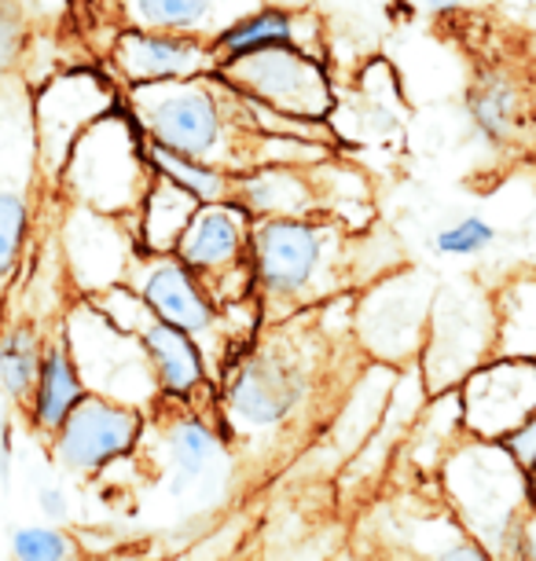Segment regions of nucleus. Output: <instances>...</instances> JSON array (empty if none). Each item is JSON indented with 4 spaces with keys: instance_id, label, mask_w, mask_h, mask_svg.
Returning <instances> with one entry per match:
<instances>
[{
    "instance_id": "17",
    "label": "nucleus",
    "mask_w": 536,
    "mask_h": 561,
    "mask_svg": "<svg viewBox=\"0 0 536 561\" xmlns=\"http://www.w3.org/2000/svg\"><path fill=\"white\" fill-rule=\"evenodd\" d=\"M243 198L250 209H261V214L272 217H298L309 209V187H305V180L294 173H280V169L247 176Z\"/></svg>"
},
{
    "instance_id": "3",
    "label": "nucleus",
    "mask_w": 536,
    "mask_h": 561,
    "mask_svg": "<svg viewBox=\"0 0 536 561\" xmlns=\"http://www.w3.org/2000/svg\"><path fill=\"white\" fill-rule=\"evenodd\" d=\"M133 100L155 144L198 158V162H217L220 140H225V118H220L217 100L206 89L147 81L136 89Z\"/></svg>"
},
{
    "instance_id": "11",
    "label": "nucleus",
    "mask_w": 536,
    "mask_h": 561,
    "mask_svg": "<svg viewBox=\"0 0 536 561\" xmlns=\"http://www.w3.org/2000/svg\"><path fill=\"white\" fill-rule=\"evenodd\" d=\"M144 301L159 320L181 327L187 334H206L214 327V309L203 298L198 283L192 279V268L181 264H159L144 283Z\"/></svg>"
},
{
    "instance_id": "23",
    "label": "nucleus",
    "mask_w": 536,
    "mask_h": 561,
    "mask_svg": "<svg viewBox=\"0 0 536 561\" xmlns=\"http://www.w3.org/2000/svg\"><path fill=\"white\" fill-rule=\"evenodd\" d=\"M12 554L26 561H56L73 558V543L56 528H19L12 536Z\"/></svg>"
},
{
    "instance_id": "4",
    "label": "nucleus",
    "mask_w": 536,
    "mask_h": 561,
    "mask_svg": "<svg viewBox=\"0 0 536 561\" xmlns=\"http://www.w3.org/2000/svg\"><path fill=\"white\" fill-rule=\"evenodd\" d=\"M323 268V231L298 217H276L254 231V275L272 298H298Z\"/></svg>"
},
{
    "instance_id": "22",
    "label": "nucleus",
    "mask_w": 536,
    "mask_h": 561,
    "mask_svg": "<svg viewBox=\"0 0 536 561\" xmlns=\"http://www.w3.org/2000/svg\"><path fill=\"white\" fill-rule=\"evenodd\" d=\"M497 242V228L481 217H464L459 225H452L445 231H437L434 250L437 253H452V257H470V253H481Z\"/></svg>"
},
{
    "instance_id": "12",
    "label": "nucleus",
    "mask_w": 536,
    "mask_h": 561,
    "mask_svg": "<svg viewBox=\"0 0 536 561\" xmlns=\"http://www.w3.org/2000/svg\"><path fill=\"white\" fill-rule=\"evenodd\" d=\"M239 250H243V214L217 203L198 209L195 220L184 231L181 247H176L187 268H206V272L228 268L239 257Z\"/></svg>"
},
{
    "instance_id": "9",
    "label": "nucleus",
    "mask_w": 536,
    "mask_h": 561,
    "mask_svg": "<svg viewBox=\"0 0 536 561\" xmlns=\"http://www.w3.org/2000/svg\"><path fill=\"white\" fill-rule=\"evenodd\" d=\"M122 73L133 84L147 81H173V78H192L209 62V51L187 34H155V30L136 26L129 34L118 37L114 48Z\"/></svg>"
},
{
    "instance_id": "2",
    "label": "nucleus",
    "mask_w": 536,
    "mask_h": 561,
    "mask_svg": "<svg viewBox=\"0 0 536 561\" xmlns=\"http://www.w3.org/2000/svg\"><path fill=\"white\" fill-rule=\"evenodd\" d=\"M228 73L254 103H269L290 118H323L331 107V92L323 67L312 56L287 45H269L250 56L228 62Z\"/></svg>"
},
{
    "instance_id": "1",
    "label": "nucleus",
    "mask_w": 536,
    "mask_h": 561,
    "mask_svg": "<svg viewBox=\"0 0 536 561\" xmlns=\"http://www.w3.org/2000/svg\"><path fill=\"white\" fill-rule=\"evenodd\" d=\"M67 173L73 192L89 206L122 209L125 203H136V195L144 187V165L125 118L92 122L73 144Z\"/></svg>"
},
{
    "instance_id": "7",
    "label": "nucleus",
    "mask_w": 536,
    "mask_h": 561,
    "mask_svg": "<svg viewBox=\"0 0 536 561\" xmlns=\"http://www.w3.org/2000/svg\"><path fill=\"white\" fill-rule=\"evenodd\" d=\"M536 411V364L525 356L478 370L467 382V422L478 437H508Z\"/></svg>"
},
{
    "instance_id": "21",
    "label": "nucleus",
    "mask_w": 536,
    "mask_h": 561,
    "mask_svg": "<svg viewBox=\"0 0 536 561\" xmlns=\"http://www.w3.org/2000/svg\"><path fill=\"white\" fill-rule=\"evenodd\" d=\"M470 111H475L478 129L489 133L492 140H500V136H508L514 122V89L500 78L478 84L475 100H470Z\"/></svg>"
},
{
    "instance_id": "20",
    "label": "nucleus",
    "mask_w": 536,
    "mask_h": 561,
    "mask_svg": "<svg viewBox=\"0 0 536 561\" xmlns=\"http://www.w3.org/2000/svg\"><path fill=\"white\" fill-rule=\"evenodd\" d=\"M0 375H4V389L15 400L30 393V386H37L41 364H37V334L30 327H15L8 334L4 348H0Z\"/></svg>"
},
{
    "instance_id": "15",
    "label": "nucleus",
    "mask_w": 536,
    "mask_h": 561,
    "mask_svg": "<svg viewBox=\"0 0 536 561\" xmlns=\"http://www.w3.org/2000/svg\"><path fill=\"white\" fill-rule=\"evenodd\" d=\"M81 375L73 367L67 348H48V356L41 359V378H37V397H34V419L41 430H59L73 408L81 404Z\"/></svg>"
},
{
    "instance_id": "29",
    "label": "nucleus",
    "mask_w": 536,
    "mask_h": 561,
    "mask_svg": "<svg viewBox=\"0 0 536 561\" xmlns=\"http://www.w3.org/2000/svg\"><path fill=\"white\" fill-rule=\"evenodd\" d=\"M533 484H536V470H533Z\"/></svg>"
},
{
    "instance_id": "13",
    "label": "nucleus",
    "mask_w": 536,
    "mask_h": 561,
    "mask_svg": "<svg viewBox=\"0 0 536 561\" xmlns=\"http://www.w3.org/2000/svg\"><path fill=\"white\" fill-rule=\"evenodd\" d=\"M144 348L147 359H151V370L159 378V386L173 397H187L192 389L203 382V359H198V348L192 345L187 331L173 323H151L144 327Z\"/></svg>"
},
{
    "instance_id": "6",
    "label": "nucleus",
    "mask_w": 536,
    "mask_h": 561,
    "mask_svg": "<svg viewBox=\"0 0 536 561\" xmlns=\"http://www.w3.org/2000/svg\"><path fill=\"white\" fill-rule=\"evenodd\" d=\"M56 433L59 462L73 473H92L114 455L133 448L136 433H140V415L114 400L85 397Z\"/></svg>"
},
{
    "instance_id": "16",
    "label": "nucleus",
    "mask_w": 536,
    "mask_h": 561,
    "mask_svg": "<svg viewBox=\"0 0 536 561\" xmlns=\"http://www.w3.org/2000/svg\"><path fill=\"white\" fill-rule=\"evenodd\" d=\"M290 41H294V15L276 12V8H258V12L243 15L236 26H228L217 37V59L228 67V62L243 59L258 48L290 45Z\"/></svg>"
},
{
    "instance_id": "14",
    "label": "nucleus",
    "mask_w": 536,
    "mask_h": 561,
    "mask_svg": "<svg viewBox=\"0 0 536 561\" xmlns=\"http://www.w3.org/2000/svg\"><path fill=\"white\" fill-rule=\"evenodd\" d=\"M198 198L195 192H187L184 184H176L173 176L159 173L151 187L144 195V239L151 250H176L184 239L187 225L195 220L198 214Z\"/></svg>"
},
{
    "instance_id": "26",
    "label": "nucleus",
    "mask_w": 536,
    "mask_h": 561,
    "mask_svg": "<svg viewBox=\"0 0 536 561\" xmlns=\"http://www.w3.org/2000/svg\"><path fill=\"white\" fill-rule=\"evenodd\" d=\"M41 506H45V514L48 517H67V500H62V492L59 489H45L41 492Z\"/></svg>"
},
{
    "instance_id": "27",
    "label": "nucleus",
    "mask_w": 536,
    "mask_h": 561,
    "mask_svg": "<svg viewBox=\"0 0 536 561\" xmlns=\"http://www.w3.org/2000/svg\"><path fill=\"white\" fill-rule=\"evenodd\" d=\"M525 554L536 558V522L525 525Z\"/></svg>"
},
{
    "instance_id": "24",
    "label": "nucleus",
    "mask_w": 536,
    "mask_h": 561,
    "mask_svg": "<svg viewBox=\"0 0 536 561\" xmlns=\"http://www.w3.org/2000/svg\"><path fill=\"white\" fill-rule=\"evenodd\" d=\"M23 231H26V206L23 198L8 192L0 198V239H4V272L15 268V253H19V242H23Z\"/></svg>"
},
{
    "instance_id": "18",
    "label": "nucleus",
    "mask_w": 536,
    "mask_h": 561,
    "mask_svg": "<svg viewBox=\"0 0 536 561\" xmlns=\"http://www.w3.org/2000/svg\"><path fill=\"white\" fill-rule=\"evenodd\" d=\"M170 455H173V492H181L184 484L203 478L209 459L217 455V440L203 422L184 419V422H176V430L170 433Z\"/></svg>"
},
{
    "instance_id": "28",
    "label": "nucleus",
    "mask_w": 536,
    "mask_h": 561,
    "mask_svg": "<svg viewBox=\"0 0 536 561\" xmlns=\"http://www.w3.org/2000/svg\"><path fill=\"white\" fill-rule=\"evenodd\" d=\"M423 4L430 8V12H452V8H456L459 0H423Z\"/></svg>"
},
{
    "instance_id": "19",
    "label": "nucleus",
    "mask_w": 536,
    "mask_h": 561,
    "mask_svg": "<svg viewBox=\"0 0 536 561\" xmlns=\"http://www.w3.org/2000/svg\"><path fill=\"white\" fill-rule=\"evenodd\" d=\"M151 162H155L159 173L173 176L176 184H184L187 192H195L203 203H217V198H225V192H228V180L220 176L217 169H209V162L176 154V151H170V147H162V144L151 147Z\"/></svg>"
},
{
    "instance_id": "5",
    "label": "nucleus",
    "mask_w": 536,
    "mask_h": 561,
    "mask_svg": "<svg viewBox=\"0 0 536 561\" xmlns=\"http://www.w3.org/2000/svg\"><path fill=\"white\" fill-rule=\"evenodd\" d=\"M309 378L294 364L290 356L280 353H258L243 359L232 370L228 382V404L247 426H280L283 419H290L301 408Z\"/></svg>"
},
{
    "instance_id": "8",
    "label": "nucleus",
    "mask_w": 536,
    "mask_h": 561,
    "mask_svg": "<svg viewBox=\"0 0 536 561\" xmlns=\"http://www.w3.org/2000/svg\"><path fill=\"white\" fill-rule=\"evenodd\" d=\"M111 92L107 84L78 73V78H62L41 96L37 103V129H41V154L48 165H59L70 151V140H78L100 114H107Z\"/></svg>"
},
{
    "instance_id": "25",
    "label": "nucleus",
    "mask_w": 536,
    "mask_h": 561,
    "mask_svg": "<svg viewBox=\"0 0 536 561\" xmlns=\"http://www.w3.org/2000/svg\"><path fill=\"white\" fill-rule=\"evenodd\" d=\"M508 451L514 455V462H518L522 470H529V473L536 470V411L518 430L508 433Z\"/></svg>"
},
{
    "instance_id": "10",
    "label": "nucleus",
    "mask_w": 536,
    "mask_h": 561,
    "mask_svg": "<svg viewBox=\"0 0 536 561\" xmlns=\"http://www.w3.org/2000/svg\"><path fill=\"white\" fill-rule=\"evenodd\" d=\"M129 19L144 30H170L187 37H220L239 19L258 12L261 0H125Z\"/></svg>"
}]
</instances>
